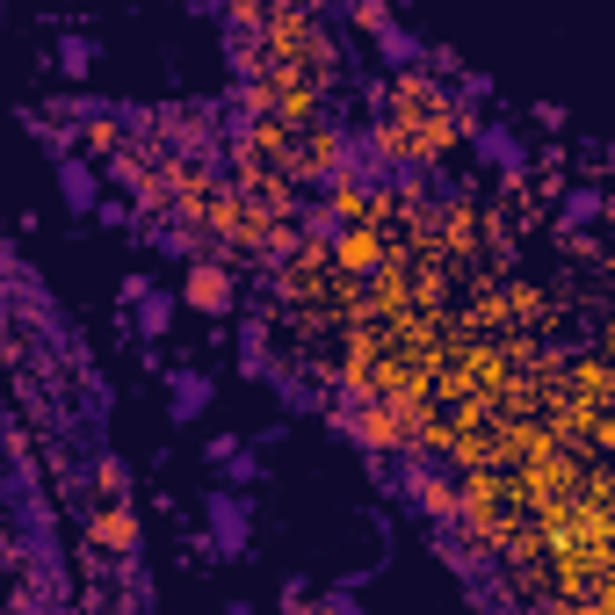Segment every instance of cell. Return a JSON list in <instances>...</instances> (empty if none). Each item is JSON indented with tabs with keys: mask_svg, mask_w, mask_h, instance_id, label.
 Instances as JSON below:
<instances>
[{
	"mask_svg": "<svg viewBox=\"0 0 615 615\" xmlns=\"http://www.w3.org/2000/svg\"><path fill=\"white\" fill-rule=\"evenodd\" d=\"M58 189H66V203L80 210V218H87V210H95V174H87L80 160H73V167H58Z\"/></svg>",
	"mask_w": 615,
	"mask_h": 615,
	"instance_id": "cell-4",
	"label": "cell"
},
{
	"mask_svg": "<svg viewBox=\"0 0 615 615\" xmlns=\"http://www.w3.org/2000/svg\"><path fill=\"white\" fill-rule=\"evenodd\" d=\"M189 304H196V312H225V304H232V283H225L218 268H196V275H189Z\"/></svg>",
	"mask_w": 615,
	"mask_h": 615,
	"instance_id": "cell-3",
	"label": "cell"
},
{
	"mask_svg": "<svg viewBox=\"0 0 615 615\" xmlns=\"http://www.w3.org/2000/svg\"><path fill=\"white\" fill-rule=\"evenodd\" d=\"M95 536L116 543V550H131V536H138V529H131V507H109V514L95 521Z\"/></svg>",
	"mask_w": 615,
	"mask_h": 615,
	"instance_id": "cell-5",
	"label": "cell"
},
{
	"mask_svg": "<svg viewBox=\"0 0 615 615\" xmlns=\"http://www.w3.org/2000/svg\"><path fill=\"white\" fill-rule=\"evenodd\" d=\"M225 615H254V608H246V601H232V608H225Z\"/></svg>",
	"mask_w": 615,
	"mask_h": 615,
	"instance_id": "cell-9",
	"label": "cell"
},
{
	"mask_svg": "<svg viewBox=\"0 0 615 615\" xmlns=\"http://www.w3.org/2000/svg\"><path fill=\"white\" fill-rule=\"evenodd\" d=\"M210 536H218L225 558H239V550H246V500H232V492H210Z\"/></svg>",
	"mask_w": 615,
	"mask_h": 615,
	"instance_id": "cell-1",
	"label": "cell"
},
{
	"mask_svg": "<svg viewBox=\"0 0 615 615\" xmlns=\"http://www.w3.org/2000/svg\"><path fill=\"white\" fill-rule=\"evenodd\" d=\"M58 66H66V73H73V80H80V73H87V66H95V51H87V44H80V37H73V44H66V51H58Z\"/></svg>",
	"mask_w": 615,
	"mask_h": 615,
	"instance_id": "cell-7",
	"label": "cell"
},
{
	"mask_svg": "<svg viewBox=\"0 0 615 615\" xmlns=\"http://www.w3.org/2000/svg\"><path fill=\"white\" fill-rule=\"evenodd\" d=\"M167 319H174L167 297H145V304H138V326H145V333H167Z\"/></svg>",
	"mask_w": 615,
	"mask_h": 615,
	"instance_id": "cell-6",
	"label": "cell"
},
{
	"mask_svg": "<svg viewBox=\"0 0 615 615\" xmlns=\"http://www.w3.org/2000/svg\"><path fill=\"white\" fill-rule=\"evenodd\" d=\"M167 391H174V420H196L203 406H210V377H203V369H174V377H167Z\"/></svg>",
	"mask_w": 615,
	"mask_h": 615,
	"instance_id": "cell-2",
	"label": "cell"
},
{
	"mask_svg": "<svg viewBox=\"0 0 615 615\" xmlns=\"http://www.w3.org/2000/svg\"><path fill=\"white\" fill-rule=\"evenodd\" d=\"M239 449H246L239 435H218V442H210V464H232V456H239Z\"/></svg>",
	"mask_w": 615,
	"mask_h": 615,
	"instance_id": "cell-8",
	"label": "cell"
}]
</instances>
